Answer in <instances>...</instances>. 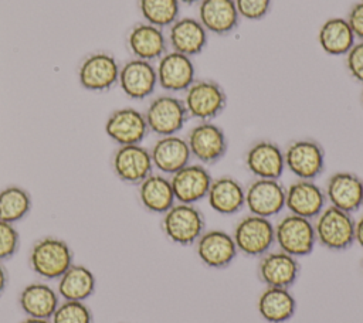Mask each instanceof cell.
Wrapping results in <instances>:
<instances>
[{
    "label": "cell",
    "instance_id": "1",
    "mask_svg": "<svg viewBox=\"0 0 363 323\" xmlns=\"http://www.w3.org/2000/svg\"><path fill=\"white\" fill-rule=\"evenodd\" d=\"M190 119L214 120L227 106V94L220 82L211 78H196L182 98Z\"/></svg>",
    "mask_w": 363,
    "mask_h": 323
},
{
    "label": "cell",
    "instance_id": "2",
    "mask_svg": "<svg viewBox=\"0 0 363 323\" xmlns=\"http://www.w3.org/2000/svg\"><path fill=\"white\" fill-rule=\"evenodd\" d=\"M316 244L330 251H345L354 244L353 214L326 205L313 220Z\"/></svg>",
    "mask_w": 363,
    "mask_h": 323
},
{
    "label": "cell",
    "instance_id": "3",
    "mask_svg": "<svg viewBox=\"0 0 363 323\" xmlns=\"http://www.w3.org/2000/svg\"><path fill=\"white\" fill-rule=\"evenodd\" d=\"M162 231L166 238L182 246L194 245L206 231L204 214L196 204L174 203L162 218Z\"/></svg>",
    "mask_w": 363,
    "mask_h": 323
},
{
    "label": "cell",
    "instance_id": "4",
    "mask_svg": "<svg viewBox=\"0 0 363 323\" xmlns=\"http://www.w3.org/2000/svg\"><path fill=\"white\" fill-rule=\"evenodd\" d=\"M28 264L37 276L45 280L58 279L72 265V251L64 239L44 237L31 246Z\"/></svg>",
    "mask_w": 363,
    "mask_h": 323
},
{
    "label": "cell",
    "instance_id": "5",
    "mask_svg": "<svg viewBox=\"0 0 363 323\" xmlns=\"http://www.w3.org/2000/svg\"><path fill=\"white\" fill-rule=\"evenodd\" d=\"M149 132L156 136L179 135L190 119L183 99L174 94H162L155 96L143 112Z\"/></svg>",
    "mask_w": 363,
    "mask_h": 323
},
{
    "label": "cell",
    "instance_id": "6",
    "mask_svg": "<svg viewBox=\"0 0 363 323\" xmlns=\"http://www.w3.org/2000/svg\"><path fill=\"white\" fill-rule=\"evenodd\" d=\"M231 235L238 252L250 258H261L275 244V225L271 218L248 214L235 224Z\"/></svg>",
    "mask_w": 363,
    "mask_h": 323
},
{
    "label": "cell",
    "instance_id": "7",
    "mask_svg": "<svg viewBox=\"0 0 363 323\" xmlns=\"http://www.w3.org/2000/svg\"><path fill=\"white\" fill-rule=\"evenodd\" d=\"M275 244L278 249L295 258L309 255L316 245L313 221L291 212L286 214L275 224Z\"/></svg>",
    "mask_w": 363,
    "mask_h": 323
},
{
    "label": "cell",
    "instance_id": "8",
    "mask_svg": "<svg viewBox=\"0 0 363 323\" xmlns=\"http://www.w3.org/2000/svg\"><path fill=\"white\" fill-rule=\"evenodd\" d=\"M186 142L189 144L191 159L204 166H211L220 162L228 149V140L221 126L213 120L197 122L187 133Z\"/></svg>",
    "mask_w": 363,
    "mask_h": 323
},
{
    "label": "cell",
    "instance_id": "9",
    "mask_svg": "<svg viewBox=\"0 0 363 323\" xmlns=\"http://www.w3.org/2000/svg\"><path fill=\"white\" fill-rule=\"evenodd\" d=\"M285 169L296 178L316 180L325 170V150L313 139L292 140L284 150Z\"/></svg>",
    "mask_w": 363,
    "mask_h": 323
},
{
    "label": "cell",
    "instance_id": "10",
    "mask_svg": "<svg viewBox=\"0 0 363 323\" xmlns=\"http://www.w3.org/2000/svg\"><path fill=\"white\" fill-rule=\"evenodd\" d=\"M157 85L167 94L184 92L196 79V67L191 57L167 50L156 61Z\"/></svg>",
    "mask_w": 363,
    "mask_h": 323
},
{
    "label": "cell",
    "instance_id": "11",
    "mask_svg": "<svg viewBox=\"0 0 363 323\" xmlns=\"http://www.w3.org/2000/svg\"><path fill=\"white\" fill-rule=\"evenodd\" d=\"M119 64L112 54L94 52L86 55L78 68L79 85L91 92L109 91L118 84Z\"/></svg>",
    "mask_w": 363,
    "mask_h": 323
},
{
    "label": "cell",
    "instance_id": "12",
    "mask_svg": "<svg viewBox=\"0 0 363 323\" xmlns=\"http://www.w3.org/2000/svg\"><path fill=\"white\" fill-rule=\"evenodd\" d=\"M285 186L274 178H254L245 187V208L250 214L271 218L285 208Z\"/></svg>",
    "mask_w": 363,
    "mask_h": 323
},
{
    "label": "cell",
    "instance_id": "13",
    "mask_svg": "<svg viewBox=\"0 0 363 323\" xmlns=\"http://www.w3.org/2000/svg\"><path fill=\"white\" fill-rule=\"evenodd\" d=\"M106 136L118 146L140 144L149 133L143 112L125 106L111 112L105 122Z\"/></svg>",
    "mask_w": 363,
    "mask_h": 323
},
{
    "label": "cell",
    "instance_id": "14",
    "mask_svg": "<svg viewBox=\"0 0 363 323\" xmlns=\"http://www.w3.org/2000/svg\"><path fill=\"white\" fill-rule=\"evenodd\" d=\"M112 169L121 181L138 186L153 173L150 150L142 144L118 146L112 156Z\"/></svg>",
    "mask_w": 363,
    "mask_h": 323
},
{
    "label": "cell",
    "instance_id": "15",
    "mask_svg": "<svg viewBox=\"0 0 363 323\" xmlns=\"http://www.w3.org/2000/svg\"><path fill=\"white\" fill-rule=\"evenodd\" d=\"M194 246L200 262L211 269L230 266L238 254L233 235L224 230H206Z\"/></svg>",
    "mask_w": 363,
    "mask_h": 323
},
{
    "label": "cell",
    "instance_id": "16",
    "mask_svg": "<svg viewBox=\"0 0 363 323\" xmlns=\"http://www.w3.org/2000/svg\"><path fill=\"white\" fill-rule=\"evenodd\" d=\"M213 176L207 166L200 163H189L170 176L172 188L176 203L197 204L207 197Z\"/></svg>",
    "mask_w": 363,
    "mask_h": 323
},
{
    "label": "cell",
    "instance_id": "17",
    "mask_svg": "<svg viewBox=\"0 0 363 323\" xmlns=\"http://www.w3.org/2000/svg\"><path fill=\"white\" fill-rule=\"evenodd\" d=\"M326 205L325 191L315 180L296 178L285 188V208L291 214L313 221Z\"/></svg>",
    "mask_w": 363,
    "mask_h": 323
},
{
    "label": "cell",
    "instance_id": "18",
    "mask_svg": "<svg viewBox=\"0 0 363 323\" xmlns=\"http://www.w3.org/2000/svg\"><path fill=\"white\" fill-rule=\"evenodd\" d=\"M325 196L329 205L346 212H356L363 205V180L352 171H336L325 184Z\"/></svg>",
    "mask_w": 363,
    "mask_h": 323
},
{
    "label": "cell",
    "instance_id": "19",
    "mask_svg": "<svg viewBox=\"0 0 363 323\" xmlns=\"http://www.w3.org/2000/svg\"><path fill=\"white\" fill-rule=\"evenodd\" d=\"M118 84L130 99L142 101L149 98L157 86L155 64L138 58L126 61L119 68Z\"/></svg>",
    "mask_w": 363,
    "mask_h": 323
},
{
    "label": "cell",
    "instance_id": "20",
    "mask_svg": "<svg viewBox=\"0 0 363 323\" xmlns=\"http://www.w3.org/2000/svg\"><path fill=\"white\" fill-rule=\"evenodd\" d=\"M301 266L298 258L278 249L259 258L257 273L259 280L269 288L289 289L298 279Z\"/></svg>",
    "mask_w": 363,
    "mask_h": 323
},
{
    "label": "cell",
    "instance_id": "21",
    "mask_svg": "<svg viewBox=\"0 0 363 323\" xmlns=\"http://www.w3.org/2000/svg\"><path fill=\"white\" fill-rule=\"evenodd\" d=\"M247 170L254 178L279 180L285 171L284 150L272 140H258L252 143L244 157Z\"/></svg>",
    "mask_w": 363,
    "mask_h": 323
},
{
    "label": "cell",
    "instance_id": "22",
    "mask_svg": "<svg viewBox=\"0 0 363 323\" xmlns=\"http://www.w3.org/2000/svg\"><path fill=\"white\" fill-rule=\"evenodd\" d=\"M169 50L196 57L204 51L208 41V33L196 17H179L170 27H167Z\"/></svg>",
    "mask_w": 363,
    "mask_h": 323
},
{
    "label": "cell",
    "instance_id": "23",
    "mask_svg": "<svg viewBox=\"0 0 363 323\" xmlns=\"http://www.w3.org/2000/svg\"><path fill=\"white\" fill-rule=\"evenodd\" d=\"M153 169L164 176H172L191 162L186 137L179 135L160 136L149 149Z\"/></svg>",
    "mask_w": 363,
    "mask_h": 323
},
{
    "label": "cell",
    "instance_id": "24",
    "mask_svg": "<svg viewBox=\"0 0 363 323\" xmlns=\"http://www.w3.org/2000/svg\"><path fill=\"white\" fill-rule=\"evenodd\" d=\"M126 45L133 58L149 62L157 61L169 50L167 37L163 28L146 21L138 23L129 30Z\"/></svg>",
    "mask_w": 363,
    "mask_h": 323
},
{
    "label": "cell",
    "instance_id": "25",
    "mask_svg": "<svg viewBox=\"0 0 363 323\" xmlns=\"http://www.w3.org/2000/svg\"><path fill=\"white\" fill-rule=\"evenodd\" d=\"M197 7V20L208 34L228 35L240 24L234 0H201Z\"/></svg>",
    "mask_w": 363,
    "mask_h": 323
},
{
    "label": "cell",
    "instance_id": "26",
    "mask_svg": "<svg viewBox=\"0 0 363 323\" xmlns=\"http://www.w3.org/2000/svg\"><path fill=\"white\" fill-rule=\"evenodd\" d=\"M206 200L217 214L234 215L245 207V187L233 176H220L213 178Z\"/></svg>",
    "mask_w": 363,
    "mask_h": 323
},
{
    "label": "cell",
    "instance_id": "27",
    "mask_svg": "<svg viewBox=\"0 0 363 323\" xmlns=\"http://www.w3.org/2000/svg\"><path fill=\"white\" fill-rule=\"evenodd\" d=\"M138 197L146 211L162 215L176 203L170 177L162 173H152L139 183Z\"/></svg>",
    "mask_w": 363,
    "mask_h": 323
},
{
    "label": "cell",
    "instance_id": "28",
    "mask_svg": "<svg viewBox=\"0 0 363 323\" xmlns=\"http://www.w3.org/2000/svg\"><path fill=\"white\" fill-rule=\"evenodd\" d=\"M18 305L28 317L51 319L60 305V295L44 282H33L20 292Z\"/></svg>",
    "mask_w": 363,
    "mask_h": 323
},
{
    "label": "cell",
    "instance_id": "29",
    "mask_svg": "<svg viewBox=\"0 0 363 323\" xmlns=\"http://www.w3.org/2000/svg\"><path fill=\"white\" fill-rule=\"evenodd\" d=\"M257 309L265 322L285 323L295 314L296 300L289 289L265 286L258 296Z\"/></svg>",
    "mask_w": 363,
    "mask_h": 323
},
{
    "label": "cell",
    "instance_id": "30",
    "mask_svg": "<svg viewBox=\"0 0 363 323\" xmlns=\"http://www.w3.org/2000/svg\"><path fill=\"white\" fill-rule=\"evenodd\" d=\"M356 41L345 17H329L318 30V44L320 50L332 57L346 55Z\"/></svg>",
    "mask_w": 363,
    "mask_h": 323
},
{
    "label": "cell",
    "instance_id": "31",
    "mask_svg": "<svg viewBox=\"0 0 363 323\" xmlns=\"http://www.w3.org/2000/svg\"><path fill=\"white\" fill-rule=\"evenodd\" d=\"M57 293L64 300L85 302L95 290V275L85 265L72 264L58 279Z\"/></svg>",
    "mask_w": 363,
    "mask_h": 323
},
{
    "label": "cell",
    "instance_id": "32",
    "mask_svg": "<svg viewBox=\"0 0 363 323\" xmlns=\"http://www.w3.org/2000/svg\"><path fill=\"white\" fill-rule=\"evenodd\" d=\"M31 210V197L18 186H7L0 190V220L16 224Z\"/></svg>",
    "mask_w": 363,
    "mask_h": 323
},
{
    "label": "cell",
    "instance_id": "33",
    "mask_svg": "<svg viewBox=\"0 0 363 323\" xmlns=\"http://www.w3.org/2000/svg\"><path fill=\"white\" fill-rule=\"evenodd\" d=\"M179 0H138V8L143 21L160 27H170L180 17Z\"/></svg>",
    "mask_w": 363,
    "mask_h": 323
},
{
    "label": "cell",
    "instance_id": "34",
    "mask_svg": "<svg viewBox=\"0 0 363 323\" xmlns=\"http://www.w3.org/2000/svg\"><path fill=\"white\" fill-rule=\"evenodd\" d=\"M50 320L51 323H92V312L85 302L64 300Z\"/></svg>",
    "mask_w": 363,
    "mask_h": 323
},
{
    "label": "cell",
    "instance_id": "35",
    "mask_svg": "<svg viewBox=\"0 0 363 323\" xmlns=\"http://www.w3.org/2000/svg\"><path fill=\"white\" fill-rule=\"evenodd\" d=\"M234 3L240 18L258 21L269 13L272 0H234Z\"/></svg>",
    "mask_w": 363,
    "mask_h": 323
},
{
    "label": "cell",
    "instance_id": "36",
    "mask_svg": "<svg viewBox=\"0 0 363 323\" xmlns=\"http://www.w3.org/2000/svg\"><path fill=\"white\" fill-rule=\"evenodd\" d=\"M18 244L20 237L14 224L0 220V262L14 255L18 249Z\"/></svg>",
    "mask_w": 363,
    "mask_h": 323
},
{
    "label": "cell",
    "instance_id": "37",
    "mask_svg": "<svg viewBox=\"0 0 363 323\" xmlns=\"http://www.w3.org/2000/svg\"><path fill=\"white\" fill-rule=\"evenodd\" d=\"M345 65L350 78L363 84V41H356L346 52Z\"/></svg>",
    "mask_w": 363,
    "mask_h": 323
},
{
    "label": "cell",
    "instance_id": "38",
    "mask_svg": "<svg viewBox=\"0 0 363 323\" xmlns=\"http://www.w3.org/2000/svg\"><path fill=\"white\" fill-rule=\"evenodd\" d=\"M346 21L352 28L357 41H363V1L359 0L349 8L346 14Z\"/></svg>",
    "mask_w": 363,
    "mask_h": 323
},
{
    "label": "cell",
    "instance_id": "39",
    "mask_svg": "<svg viewBox=\"0 0 363 323\" xmlns=\"http://www.w3.org/2000/svg\"><path fill=\"white\" fill-rule=\"evenodd\" d=\"M354 244L363 248V214L354 220Z\"/></svg>",
    "mask_w": 363,
    "mask_h": 323
},
{
    "label": "cell",
    "instance_id": "40",
    "mask_svg": "<svg viewBox=\"0 0 363 323\" xmlns=\"http://www.w3.org/2000/svg\"><path fill=\"white\" fill-rule=\"evenodd\" d=\"M6 285H7V272H6L4 266L0 262V295L4 292Z\"/></svg>",
    "mask_w": 363,
    "mask_h": 323
},
{
    "label": "cell",
    "instance_id": "41",
    "mask_svg": "<svg viewBox=\"0 0 363 323\" xmlns=\"http://www.w3.org/2000/svg\"><path fill=\"white\" fill-rule=\"evenodd\" d=\"M20 323H51L50 319H38V317H26L24 320H21Z\"/></svg>",
    "mask_w": 363,
    "mask_h": 323
},
{
    "label": "cell",
    "instance_id": "42",
    "mask_svg": "<svg viewBox=\"0 0 363 323\" xmlns=\"http://www.w3.org/2000/svg\"><path fill=\"white\" fill-rule=\"evenodd\" d=\"M180 4H186V6H193V4H199L201 0H179Z\"/></svg>",
    "mask_w": 363,
    "mask_h": 323
},
{
    "label": "cell",
    "instance_id": "43",
    "mask_svg": "<svg viewBox=\"0 0 363 323\" xmlns=\"http://www.w3.org/2000/svg\"><path fill=\"white\" fill-rule=\"evenodd\" d=\"M362 105H363V89H362Z\"/></svg>",
    "mask_w": 363,
    "mask_h": 323
},
{
    "label": "cell",
    "instance_id": "44",
    "mask_svg": "<svg viewBox=\"0 0 363 323\" xmlns=\"http://www.w3.org/2000/svg\"><path fill=\"white\" fill-rule=\"evenodd\" d=\"M362 269H363V261H362Z\"/></svg>",
    "mask_w": 363,
    "mask_h": 323
},
{
    "label": "cell",
    "instance_id": "45",
    "mask_svg": "<svg viewBox=\"0 0 363 323\" xmlns=\"http://www.w3.org/2000/svg\"><path fill=\"white\" fill-rule=\"evenodd\" d=\"M362 1H363V0H362Z\"/></svg>",
    "mask_w": 363,
    "mask_h": 323
}]
</instances>
